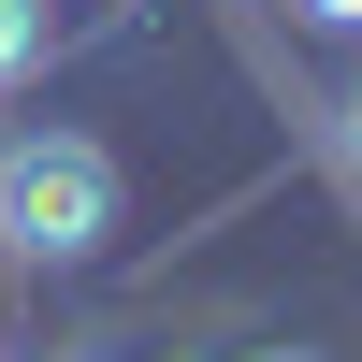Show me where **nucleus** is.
Here are the masks:
<instances>
[{
	"label": "nucleus",
	"instance_id": "obj_2",
	"mask_svg": "<svg viewBox=\"0 0 362 362\" xmlns=\"http://www.w3.org/2000/svg\"><path fill=\"white\" fill-rule=\"evenodd\" d=\"M44 44H58V0H0V102L44 73Z\"/></svg>",
	"mask_w": 362,
	"mask_h": 362
},
{
	"label": "nucleus",
	"instance_id": "obj_4",
	"mask_svg": "<svg viewBox=\"0 0 362 362\" xmlns=\"http://www.w3.org/2000/svg\"><path fill=\"white\" fill-rule=\"evenodd\" d=\"M348 160H362V87H348Z\"/></svg>",
	"mask_w": 362,
	"mask_h": 362
},
{
	"label": "nucleus",
	"instance_id": "obj_1",
	"mask_svg": "<svg viewBox=\"0 0 362 362\" xmlns=\"http://www.w3.org/2000/svg\"><path fill=\"white\" fill-rule=\"evenodd\" d=\"M116 218H131V174H116V145H102V131H58V116L0 131V261H15V276L87 261Z\"/></svg>",
	"mask_w": 362,
	"mask_h": 362
},
{
	"label": "nucleus",
	"instance_id": "obj_3",
	"mask_svg": "<svg viewBox=\"0 0 362 362\" xmlns=\"http://www.w3.org/2000/svg\"><path fill=\"white\" fill-rule=\"evenodd\" d=\"M290 15H305V29H362V0H290Z\"/></svg>",
	"mask_w": 362,
	"mask_h": 362
},
{
	"label": "nucleus",
	"instance_id": "obj_6",
	"mask_svg": "<svg viewBox=\"0 0 362 362\" xmlns=\"http://www.w3.org/2000/svg\"><path fill=\"white\" fill-rule=\"evenodd\" d=\"M58 362H73V348H58Z\"/></svg>",
	"mask_w": 362,
	"mask_h": 362
},
{
	"label": "nucleus",
	"instance_id": "obj_5",
	"mask_svg": "<svg viewBox=\"0 0 362 362\" xmlns=\"http://www.w3.org/2000/svg\"><path fill=\"white\" fill-rule=\"evenodd\" d=\"M261 362H319V348H261Z\"/></svg>",
	"mask_w": 362,
	"mask_h": 362
}]
</instances>
